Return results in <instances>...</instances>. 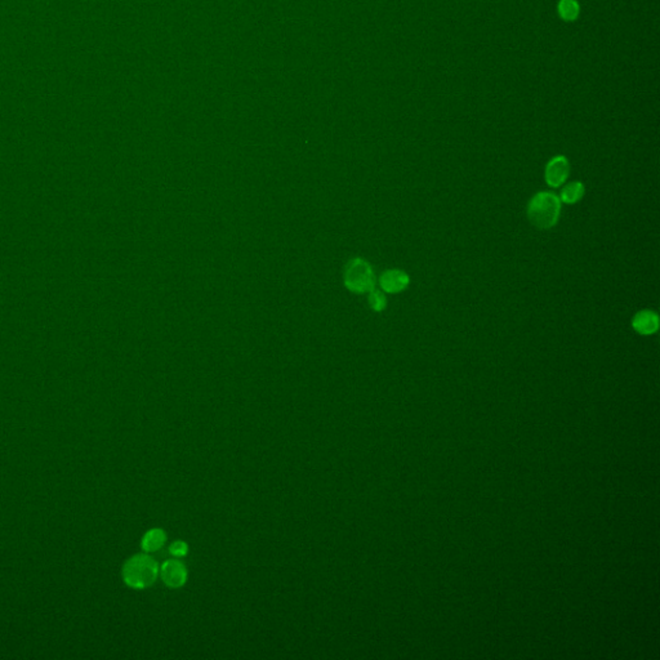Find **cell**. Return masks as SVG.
Segmentation results:
<instances>
[{
	"label": "cell",
	"instance_id": "obj_1",
	"mask_svg": "<svg viewBox=\"0 0 660 660\" xmlns=\"http://www.w3.org/2000/svg\"><path fill=\"white\" fill-rule=\"evenodd\" d=\"M561 206L562 203L555 192L540 191L528 203V220L534 227L539 230H549L555 227L560 221Z\"/></svg>",
	"mask_w": 660,
	"mask_h": 660
},
{
	"label": "cell",
	"instance_id": "obj_2",
	"mask_svg": "<svg viewBox=\"0 0 660 660\" xmlns=\"http://www.w3.org/2000/svg\"><path fill=\"white\" fill-rule=\"evenodd\" d=\"M159 569L156 560L146 553L136 555L123 566V579L133 590H146L159 578Z\"/></svg>",
	"mask_w": 660,
	"mask_h": 660
},
{
	"label": "cell",
	"instance_id": "obj_3",
	"mask_svg": "<svg viewBox=\"0 0 660 660\" xmlns=\"http://www.w3.org/2000/svg\"><path fill=\"white\" fill-rule=\"evenodd\" d=\"M346 284L353 292L367 293L373 291L376 284L373 268L362 259L352 261L346 270Z\"/></svg>",
	"mask_w": 660,
	"mask_h": 660
},
{
	"label": "cell",
	"instance_id": "obj_4",
	"mask_svg": "<svg viewBox=\"0 0 660 660\" xmlns=\"http://www.w3.org/2000/svg\"><path fill=\"white\" fill-rule=\"evenodd\" d=\"M159 575L163 583L171 590H178L187 582L189 571L183 562L177 558H171L163 562L159 569Z\"/></svg>",
	"mask_w": 660,
	"mask_h": 660
},
{
	"label": "cell",
	"instance_id": "obj_5",
	"mask_svg": "<svg viewBox=\"0 0 660 660\" xmlns=\"http://www.w3.org/2000/svg\"><path fill=\"white\" fill-rule=\"evenodd\" d=\"M570 176V163L564 155H556L549 160L544 169V180L551 189H558Z\"/></svg>",
	"mask_w": 660,
	"mask_h": 660
},
{
	"label": "cell",
	"instance_id": "obj_6",
	"mask_svg": "<svg viewBox=\"0 0 660 660\" xmlns=\"http://www.w3.org/2000/svg\"><path fill=\"white\" fill-rule=\"evenodd\" d=\"M631 325L637 335H655L659 330V316L652 309H641L632 318Z\"/></svg>",
	"mask_w": 660,
	"mask_h": 660
},
{
	"label": "cell",
	"instance_id": "obj_7",
	"mask_svg": "<svg viewBox=\"0 0 660 660\" xmlns=\"http://www.w3.org/2000/svg\"><path fill=\"white\" fill-rule=\"evenodd\" d=\"M379 284L385 292L397 294L404 292L409 286L410 277L401 270H388L381 276Z\"/></svg>",
	"mask_w": 660,
	"mask_h": 660
},
{
	"label": "cell",
	"instance_id": "obj_8",
	"mask_svg": "<svg viewBox=\"0 0 660 660\" xmlns=\"http://www.w3.org/2000/svg\"><path fill=\"white\" fill-rule=\"evenodd\" d=\"M165 543H167V532L160 528H154L144 535L141 547L146 553H153L163 548Z\"/></svg>",
	"mask_w": 660,
	"mask_h": 660
},
{
	"label": "cell",
	"instance_id": "obj_9",
	"mask_svg": "<svg viewBox=\"0 0 660 660\" xmlns=\"http://www.w3.org/2000/svg\"><path fill=\"white\" fill-rule=\"evenodd\" d=\"M584 194H585L584 183L579 182V181H573V182H569L566 186H564V189L561 190V194L558 197H560L561 203L567 204V206H574L583 199Z\"/></svg>",
	"mask_w": 660,
	"mask_h": 660
},
{
	"label": "cell",
	"instance_id": "obj_10",
	"mask_svg": "<svg viewBox=\"0 0 660 660\" xmlns=\"http://www.w3.org/2000/svg\"><path fill=\"white\" fill-rule=\"evenodd\" d=\"M558 12L560 17L567 22L575 21L581 13V6L576 0H560Z\"/></svg>",
	"mask_w": 660,
	"mask_h": 660
},
{
	"label": "cell",
	"instance_id": "obj_11",
	"mask_svg": "<svg viewBox=\"0 0 660 660\" xmlns=\"http://www.w3.org/2000/svg\"><path fill=\"white\" fill-rule=\"evenodd\" d=\"M369 303H370V307L374 311H378V312L383 311L387 306L386 297H385L383 293L379 292V291H370Z\"/></svg>",
	"mask_w": 660,
	"mask_h": 660
},
{
	"label": "cell",
	"instance_id": "obj_12",
	"mask_svg": "<svg viewBox=\"0 0 660 660\" xmlns=\"http://www.w3.org/2000/svg\"><path fill=\"white\" fill-rule=\"evenodd\" d=\"M169 553L176 558H185L189 553V546L183 540H176L169 546Z\"/></svg>",
	"mask_w": 660,
	"mask_h": 660
}]
</instances>
